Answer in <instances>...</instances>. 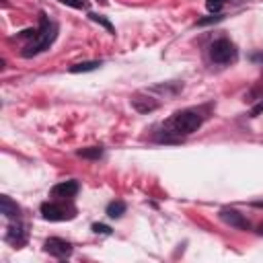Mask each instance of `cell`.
I'll list each match as a JSON object with an SVG mask.
<instances>
[{
    "mask_svg": "<svg viewBox=\"0 0 263 263\" xmlns=\"http://www.w3.org/2000/svg\"><path fill=\"white\" fill-rule=\"evenodd\" d=\"M27 238H29V230H27V226L21 222V218H14V220H10V224H8V228H6V234H4V240L8 242V245H12V247H25L27 245Z\"/></svg>",
    "mask_w": 263,
    "mask_h": 263,
    "instance_id": "8992f818",
    "label": "cell"
},
{
    "mask_svg": "<svg viewBox=\"0 0 263 263\" xmlns=\"http://www.w3.org/2000/svg\"><path fill=\"white\" fill-rule=\"evenodd\" d=\"M218 218H220L226 226H230V228H236V230H251V222L247 220V216L240 214V212L234 210V208H220Z\"/></svg>",
    "mask_w": 263,
    "mask_h": 263,
    "instance_id": "52a82bcc",
    "label": "cell"
},
{
    "mask_svg": "<svg viewBox=\"0 0 263 263\" xmlns=\"http://www.w3.org/2000/svg\"><path fill=\"white\" fill-rule=\"evenodd\" d=\"M226 2H228V0H205V8H208V12H212V14H220V12L224 10Z\"/></svg>",
    "mask_w": 263,
    "mask_h": 263,
    "instance_id": "e0dca14e",
    "label": "cell"
},
{
    "mask_svg": "<svg viewBox=\"0 0 263 263\" xmlns=\"http://www.w3.org/2000/svg\"><path fill=\"white\" fill-rule=\"evenodd\" d=\"M80 191V183L76 179H68V181H60L49 189V197L51 199H72L76 197Z\"/></svg>",
    "mask_w": 263,
    "mask_h": 263,
    "instance_id": "ba28073f",
    "label": "cell"
},
{
    "mask_svg": "<svg viewBox=\"0 0 263 263\" xmlns=\"http://www.w3.org/2000/svg\"><path fill=\"white\" fill-rule=\"evenodd\" d=\"M251 205H253V208H261V210H263V201H251Z\"/></svg>",
    "mask_w": 263,
    "mask_h": 263,
    "instance_id": "44dd1931",
    "label": "cell"
},
{
    "mask_svg": "<svg viewBox=\"0 0 263 263\" xmlns=\"http://www.w3.org/2000/svg\"><path fill=\"white\" fill-rule=\"evenodd\" d=\"M224 16H226V14H222V12H220V14H212V12H210L208 16H203V18H197V23H195V25H197V27H208V25H216V23H220V21H222Z\"/></svg>",
    "mask_w": 263,
    "mask_h": 263,
    "instance_id": "2e32d148",
    "label": "cell"
},
{
    "mask_svg": "<svg viewBox=\"0 0 263 263\" xmlns=\"http://www.w3.org/2000/svg\"><path fill=\"white\" fill-rule=\"evenodd\" d=\"M101 66H103V62H101V60H88V62H78V64H72V66L68 68V72H70V74L95 72V70H99Z\"/></svg>",
    "mask_w": 263,
    "mask_h": 263,
    "instance_id": "7c38bea8",
    "label": "cell"
},
{
    "mask_svg": "<svg viewBox=\"0 0 263 263\" xmlns=\"http://www.w3.org/2000/svg\"><path fill=\"white\" fill-rule=\"evenodd\" d=\"M103 154H105V148H103V146H88V148L76 150V156L86 158V160H101Z\"/></svg>",
    "mask_w": 263,
    "mask_h": 263,
    "instance_id": "5bb4252c",
    "label": "cell"
},
{
    "mask_svg": "<svg viewBox=\"0 0 263 263\" xmlns=\"http://www.w3.org/2000/svg\"><path fill=\"white\" fill-rule=\"evenodd\" d=\"M41 218L47 222H66L76 218V208L70 203V199H51L43 201L39 205Z\"/></svg>",
    "mask_w": 263,
    "mask_h": 263,
    "instance_id": "277c9868",
    "label": "cell"
},
{
    "mask_svg": "<svg viewBox=\"0 0 263 263\" xmlns=\"http://www.w3.org/2000/svg\"><path fill=\"white\" fill-rule=\"evenodd\" d=\"M205 117L208 115L203 113L201 107H187V109L175 111L160 125V132L154 134V142H158V144H177L185 136L195 134L203 125Z\"/></svg>",
    "mask_w": 263,
    "mask_h": 263,
    "instance_id": "6da1fadb",
    "label": "cell"
},
{
    "mask_svg": "<svg viewBox=\"0 0 263 263\" xmlns=\"http://www.w3.org/2000/svg\"><path fill=\"white\" fill-rule=\"evenodd\" d=\"M90 230L95 232V234H105V236H109L113 230L107 226V224H101V222H95L92 226H90Z\"/></svg>",
    "mask_w": 263,
    "mask_h": 263,
    "instance_id": "d6986e66",
    "label": "cell"
},
{
    "mask_svg": "<svg viewBox=\"0 0 263 263\" xmlns=\"http://www.w3.org/2000/svg\"><path fill=\"white\" fill-rule=\"evenodd\" d=\"M129 105L138 111V113H152V111H156L158 107H160V101H156L154 97H150L148 95V90H144V92H136L132 99H129Z\"/></svg>",
    "mask_w": 263,
    "mask_h": 263,
    "instance_id": "9c48e42d",
    "label": "cell"
},
{
    "mask_svg": "<svg viewBox=\"0 0 263 263\" xmlns=\"http://www.w3.org/2000/svg\"><path fill=\"white\" fill-rule=\"evenodd\" d=\"M183 90V82H164V84H154L148 92H162L164 97H175Z\"/></svg>",
    "mask_w": 263,
    "mask_h": 263,
    "instance_id": "8fae6325",
    "label": "cell"
},
{
    "mask_svg": "<svg viewBox=\"0 0 263 263\" xmlns=\"http://www.w3.org/2000/svg\"><path fill=\"white\" fill-rule=\"evenodd\" d=\"M97 2H101V4H107V0H97Z\"/></svg>",
    "mask_w": 263,
    "mask_h": 263,
    "instance_id": "603a6c76",
    "label": "cell"
},
{
    "mask_svg": "<svg viewBox=\"0 0 263 263\" xmlns=\"http://www.w3.org/2000/svg\"><path fill=\"white\" fill-rule=\"evenodd\" d=\"M257 234H261V236H263V222L257 226Z\"/></svg>",
    "mask_w": 263,
    "mask_h": 263,
    "instance_id": "7402d4cb",
    "label": "cell"
},
{
    "mask_svg": "<svg viewBox=\"0 0 263 263\" xmlns=\"http://www.w3.org/2000/svg\"><path fill=\"white\" fill-rule=\"evenodd\" d=\"M0 212L8 218V220H14V218H21V205L10 199L8 195H0Z\"/></svg>",
    "mask_w": 263,
    "mask_h": 263,
    "instance_id": "30bf717a",
    "label": "cell"
},
{
    "mask_svg": "<svg viewBox=\"0 0 263 263\" xmlns=\"http://www.w3.org/2000/svg\"><path fill=\"white\" fill-rule=\"evenodd\" d=\"M88 18L90 21H95L97 25H101V27H105L107 29V33H111V35H115V27H113V23L105 16V14H97V12H88Z\"/></svg>",
    "mask_w": 263,
    "mask_h": 263,
    "instance_id": "9a60e30c",
    "label": "cell"
},
{
    "mask_svg": "<svg viewBox=\"0 0 263 263\" xmlns=\"http://www.w3.org/2000/svg\"><path fill=\"white\" fill-rule=\"evenodd\" d=\"M261 113H263V101H259V103L251 109V113H249V115H251V117H257V115H261Z\"/></svg>",
    "mask_w": 263,
    "mask_h": 263,
    "instance_id": "ffe728a7",
    "label": "cell"
},
{
    "mask_svg": "<svg viewBox=\"0 0 263 263\" xmlns=\"http://www.w3.org/2000/svg\"><path fill=\"white\" fill-rule=\"evenodd\" d=\"M60 4H66L74 10H88V0H58Z\"/></svg>",
    "mask_w": 263,
    "mask_h": 263,
    "instance_id": "ac0fdd59",
    "label": "cell"
},
{
    "mask_svg": "<svg viewBox=\"0 0 263 263\" xmlns=\"http://www.w3.org/2000/svg\"><path fill=\"white\" fill-rule=\"evenodd\" d=\"M208 55H210V62L212 64H216V66H228V64H234L238 60V47L228 37H220V39H214L210 43Z\"/></svg>",
    "mask_w": 263,
    "mask_h": 263,
    "instance_id": "3957f363",
    "label": "cell"
},
{
    "mask_svg": "<svg viewBox=\"0 0 263 263\" xmlns=\"http://www.w3.org/2000/svg\"><path fill=\"white\" fill-rule=\"evenodd\" d=\"M58 39V23H53L43 10L39 12V27L35 31V37L23 47L21 55L23 58H33V55H39L43 51H47L53 41Z\"/></svg>",
    "mask_w": 263,
    "mask_h": 263,
    "instance_id": "7a4b0ae2",
    "label": "cell"
},
{
    "mask_svg": "<svg viewBox=\"0 0 263 263\" xmlns=\"http://www.w3.org/2000/svg\"><path fill=\"white\" fill-rule=\"evenodd\" d=\"M43 251H45L47 255L55 257V259H68V257L74 253V247H72V242L66 240V238L49 236V238H45V242H43Z\"/></svg>",
    "mask_w": 263,
    "mask_h": 263,
    "instance_id": "5b68a950",
    "label": "cell"
},
{
    "mask_svg": "<svg viewBox=\"0 0 263 263\" xmlns=\"http://www.w3.org/2000/svg\"><path fill=\"white\" fill-rule=\"evenodd\" d=\"M125 210H127L125 201H121V199H113V201L107 203L105 214H107V218H111V220H119V218L125 214Z\"/></svg>",
    "mask_w": 263,
    "mask_h": 263,
    "instance_id": "4fadbf2b",
    "label": "cell"
}]
</instances>
